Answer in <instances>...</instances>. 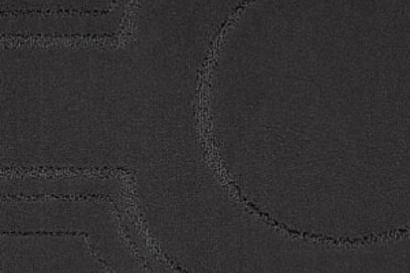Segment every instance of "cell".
<instances>
[{"label":"cell","instance_id":"2","mask_svg":"<svg viewBox=\"0 0 410 273\" xmlns=\"http://www.w3.org/2000/svg\"><path fill=\"white\" fill-rule=\"evenodd\" d=\"M2 235H22V236H26V235H73V236L82 235V236H88V234H84V232H2Z\"/></svg>","mask_w":410,"mask_h":273},{"label":"cell","instance_id":"1","mask_svg":"<svg viewBox=\"0 0 410 273\" xmlns=\"http://www.w3.org/2000/svg\"><path fill=\"white\" fill-rule=\"evenodd\" d=\"M107 14L108 10H54V11H41V10H19V11H14V10H7V11H2V15L6 14H41V15H49V14Z\"/></svg>","mask_w":410,"mask_h":273}]
</instances>
